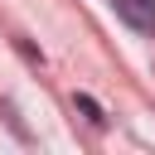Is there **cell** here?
I'll list each match as a JSON object with an SVG mask.
<instances>
[{"instance_id":"cell-1","label":"cell","mask_w":155,"mask_h":155,"mask_svg":"<svg viewBox=\"0 0 155 155\" xmlns=\"http://www.w3.org/2000/svg\"><path fill=\"white\" fill-rule=\"evenodd\" d=\"M111 10L136 34H155V0H111Z\"/></svg>"}]
</instances>
